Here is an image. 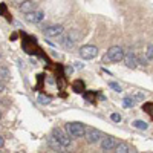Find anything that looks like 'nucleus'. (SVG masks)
<instances>
[{
	"mask_svg": "<svg viewBox=\"0 0 153 153\" xmlns=\"http://www.w3.org/2000/svg\"><path fill=\"white\" fill-rule=\"evenodd\" d=\"M124 58V49L121 46H112L107 54L104 55V63H109V61H113V63H118Z\"/></svg>",
	"mask_w": 153,
	"mask_h": 153,
	"instance_id": "nucleus-1",
	"label": "nucleus"
},
{
	"mask_svg": "<svg viewBox=\"0 0 153 153\" xmlns=\"http://www.w3.org/2000/svg\"><path fill=\"white\" fill-rule=\"evenodd\" d=\"M66 132L71 138H83L86 132V126L81 123H68L66 124Z\"/></svg>",
	"mask_w": 153,
	"mask_h": 153,
	"instance_id": "nucleus-2",
	"label": "nucleus"
},
{
	"mask_svg": "<svg viewBox=\"0 0 153 153\" xmlns=\"http://www.w3.org/2000/svg\"><path fill=\"white\" fill-rule=\"evenodd\" d=\"M52 136L58 141V144L61 146V147H69L71 146V136H69V133H66L63 129H60V127H55V129L52 130Z\"/></svg>",
	"mask_w": 153,
	"mask_h": 153,
	"instance_id": "nucleus-3",
	"label": "nucleus"
},
{
	"mask_svg": "<svg viewBox=\"0 0 153 153\" xmlns=\"http://www.w3.org/2000/svg\"><path fill=\"white\" fill-rule=\"evenodd\" d=\"M98 55V48L92 45H86L80 48V57L83 60H94Z\"/></svg>",
	"mask_w": 153,
	"mask_h": 153,
	"instance_id": "nucleus-4",
	"label": "nucleus"
},
{
	"mask_svg": "<svg viewBox=\"0 0 153 153\" xmlns=\"http://www.w3.org/2000/svg\"><path fill=\"white\" fill-rule=\"evenodd\" d=\"M84 136H86V139H87V143H91V144H97V143H100V139L103 138V135H101V132L100 130H97V129H86V132H84Z\"/></svg>",
	"mask_w": 153,
	"mask_h": 153,
	"instance_id": "nucleus-5",
	"label": "nucleus"
},
{
	"mask_svg": "<svg viewBox=\"0 0 153 153\" xmlns=\"http://www.w3.org/2000/svg\"><path fill=\"white\" fill-rule=\"evenodd\" d=\"M43 32L48 37H58V35H61L63 32H65V28H63L61 25H51V26H46L43 29Z\"/></svg>",
	"mask_w": 153,
	"mask_h": 153,
	"instance_id": "nucleus-6",
	"label": "nucleus"
},
{
	"mask_svg": "<svg viewBox=\"0 0 153 153\" xmlns=\"http://www.w3.org/2000/svg\"><path fill=\"white\" fill-rule=\"evenodd\" d=\"M117 138H113V136H106L101 139V149L106 150V152H110V150H115L117 149Z\"/></svg>",
	"mask_w": 153,
	"mask_h": 153,
	"instance_id": "nucleus-7",
	"label": "nucleus"
},
{
	"mask_svg": "<svg viewBox=\"0 0 153 153\" xmlns=\"http://www.w3.org/2000/svg\"><path fill=\"white\" fill-rule=\"evenodd\" d=\"M43 19H45V14L40 9H34L26 14V20L29 23H40V22H43Z\"/></svg>",
	"mask_w": 153,
	"mask_h": 153,
	"instance_id": "nucleus-8",
	"label": "nucleus"
},
{
	"mask_svg": "<svg viewBox=\"0 0 153 153\" xmlns=\"http://www.w3.org/2000/svg\"><path fill=\"white\" fill-rule=\"evenodd\" d=\"M19 9H20L22 12H25V14H28V12L37 9V3L32 2V0H22L20 5H19Z\"/></svg>",
	"mask_w": 153,
	"mask_h": 153,
	"instance_id": "nucleus-9",
	"label": "nucleus"
},
{
	"mask_svg": "<svg viewBox=\"0 0 153 153\" xmlns=\"http://www.w3.org/2000/svg\"><path fill=\"white\" fill-rule=\"evenodd\" d=\"M124 63H126V66L127 68H130V69H135L138 66V57L133 54V52H127L124 54Z\"/></svg>",
	"mask_w": 153,
	"mask_h": 153,
	"instance_id": "nucleus-10",
	"label": "nucleus"
},
{
	"mask_svg": "<svg viewBox=\"0 0 153 153\" xmlns=\"http://www.w3.org/2000/svg\"><path fill=\"white\" fill-rule=\"evenodd\" d=\"M60 37V45L61 46H65L66 49H72L74 48V45H75V40H74V38H72V35L71 34H61V35H58Z\"/></svg>",
	"mask_w": 153,
	"mask_h": 153,
	"instance_id": "nucleus-11",
	"label": "nucleus"
},
{
	"mask_svg": "<svg viewBox=\"0 0 153 153\" xmlns=\"http://www.w3.org/2000/svg\"><path fill=\"white\" fill-rule=\"evenodd\" d=\"M133 149L130 147V146H127L126 143H118L117 144V152H120V153H130Z\"/></svg>",
	"mask_w": 153,
	"mask_h": 153,
	"instance_id": "nucleus-12",
	"label": "nucleus"
},
{
	"mask_svg": "<svg viewBox=\"0 0 153 153\" xmlns=\"http://www.w3.org/2000/svg\"><path fill=\"white\" fill-rule=\"evenodd\" d=\"M74 91L78 92V94H83V92H84V83H83L81 80L75 81V83H74Z\"/></svg>",
	"mask_w": 153,
	"mask_h": 153,
	"instance_id": "nucleus-13",
	"label": "nucleus"
},
{
	"mask_svg": "<svg viewBox=\"0 0 153 153\" xmlns=\"http://www.w3.org/2000/svg\"><path fill=\"white\" fill-rule=\"evenodd\" d=\"M133 126L136 127V129H139V130H147V127H149V124L146 121H139V120L133 121Z\"/></svg>",
	"mask_w": 153,
	"mask_h": 153,
	"instance_id": "nucleus-14",
	"label": "nucleus"
},
{
	"mask_svg": "<svg viewBox=\"0 0 153 153\" xmlns=\"http://www.w3.org/2000/svg\"><path fill=\"white\" fill-rule=\"evenodd\" d=\"M8 78H9V71L6 68H0V80L6 81Z\"/></svg>",
	"mask_w": 153,
	"mask_h": 153,
	"instance_id": "nucleus-15",
	"label": "nucleus"
},
{
	"mask_svg": "<svg viewBox=\"0 0 153 153\" xmlns=\"http://www.w3.org/2000/svg\"><path fill=\"white\" fill-rule=\"evenodd\" d=\"M123 106H124V107H133V106H135V100L130 98V97L124 98V100H123Z\"/></svg>",
	"mask_w": 153,
	"mask_h": 153,
	"instance_id": "nucleus-16",
	"label": "nucleus"
},
{
	"mask_svg": "<svg viewBox=\"0 0 153 153\" xmlns=\"http://www.w3.org/2000/svg\"><path fill=\"white\" fill-rule=\"evenodd\" d=\"M109 87L113 89L115 92H121V91H123V87H121L118 83H115V81H110V83H109Z\"/></svg>",
	"mask_w": 153,
	"mask_h": 153,
	"instance_id": "nucleus-17",
	"label": "nucleus"
},
{
	"mask_svg": "<svg viewBox=\"0 0 153 153\" xmlns=\"http://www.w3.org/2000/svg\"><path fill=\"white\" fill-rule=\"evenodd\" d=\"M143 110H146L149 115H153V103H146L143 106Z\"/></svg>",
	"mask_w": 153,
	"mask_h": 153,
	"instance_id": "nucleus-18",
	"label": "nucleus"
},
{
	"mask_svg": "<svg viewBox=\"0 0 153 153\" xmlns=\"http://www.w3.org/2000/svg\"><path fill=\"white\" fill-rule=\"evenodd\" d=\"M146 57H147V60H149V61H152V60H153V46H152V45H150V46L147 48Z\"/></svg>",
	"mask_w": 153,
	"mask_h": 153,
	"instance_id": "nucleus-19",
	"label": "nucleus"
},
{
	"mask_svg": "<svg viewBox=\"0 0 153 153\" xmlns=\"http://www.w3.org/2000/svg\"><path fill=\"white\" fill-rule=\"evenodd\" d=\"M38 101H40L42 104H48L51 101V97H46V95H38Z\"/></svg>",
	"mask_w": 153,
	"mask_h": 153,
	"instance_id": "nucleus-20",
	"label": "nucleus"
},
{
	"mask_svg": "<svg viewBox=\"0 0 153 153\" xmlns=\"http://www.w3.org/2000/svg\"><path fill=\"white\" fill-rule=\"evenodd\" d=\"M112 121H115V123H120L121 121V115L120 113H112Z\"/></svg>",
	"mask_w": 153,
	"mask_h": 153,
	"instance_id": "nucleus-21",
	"label": "nucleus"
},
{
	"mask_svg": "<svg viewBox=\"0 0 153 153\" xmlns=\"http://www.w3.org/2000/svg\"><path fill=\"white\" fill-rule=\"evenodd\" d=\"M84 97H86L89 101H91V103H94V94H86Z\"/></svg>",
	"mask_w": 153,
	"mask_h": 153,
	"instance_id": "nucleus-22",
	"label": "nucleus"
},
{
	"mask_svg": "<svg viewBox=\"0 0 153 153\" xmlns=\"http://www.w3.org/2000/svg\"><path fill=\"white\" fill-rule=\"evenodd\" d=\"M132 98H133V100H144V95H143V94H136V95L132 97Z\"/></svg>",
	"mask_w": 153,
	"mask_h": 153,
	"instance_id": "nucleus-23",
	"label": "nucleus"
},
{
	"mask_svg": "<svg viewBox=\"0 0 153 153\" xmlns=\"http://www.w3.org/2000/svg\"><path fill=\"white\" fill-rule=\"evenodd\" d=\"M74 65H75V68H76V69H83V68H84V65H81L80 61H76V63H74Z\"/></svg>",
	"mask_w": 153,
	"mask_h": 153,
	"instance_id": "nucleus-24",
	"label": "nucleus"
},
{
	"mask_svg": "<svg viewBox=\"0 0 153 153\" xmlns=\"http://www.w3.org/2000/svg\"><path fill=\"white\" fill-rule=\"evenodd\" d=\"M66 72H68V74H72V72H74V68H72V66H68V68H66Z\"/></svg>",
	"mask_w": 153,
	"mask_h": 153,
	"instance_id": "nucleus-25",
	"label": "nucleus"
},
{
	"mask_svg": "<svg viewBox=\"0 0 153 153\" xmlns=\"http://www.w3.org/2000/svg\"><path fill=\"white\" fill-rule=\"evenodd\" d=\"M3 146H5V139H3L2 136H0V149H2Z\"/></svg>",
	"mask_w": 153,
	"mask_h": 153,
	"instance_id": "nucleus-26",
	"label": "nucleus"
},
{
	"mask_svg": "<svg viewBox=\"0 0 153 153\" xmlns=\"http://www.w3.org/2000/svg\"><path fill=\"white\" fill-rule=\"evenodd\" d=\"M3 89H5V84H3L2 80H0V92H3Z\"/></svg>",
	"mask_w": 153,
	"mask_h": 153,
	"instance_id": "nucleus-27",
	"label": "nucleus"
},
{
	"mask_svg": "<svg viewBox=\"0 0 153 153\" xmlns=\"http://www.w3.org/2000/svg\"><path fill=\"white\" fill-rule=\"evenodd\" d=\"M12 2H22V0H12Z\"/></svg>",
	"mask_w": 153,
	"mask_h": 153,
	"instance_id": "nucleus-28",
	"label": "nucleus"
},
{
	"mask_svg": "<svg viewBox=\"0 0 153 153\" xmlns=\"http://www.w3.org/2000/svg\"><path fill=\"white\" fill-rule=\"evenodd\" d=\"M0 118H2V113H0Z\"/></svg>",
	"mask_w": 153,
	"mask_h": 153,
	"instance_id": "nucleus-29",
	"label": "nucleus"
}]
</instances>
